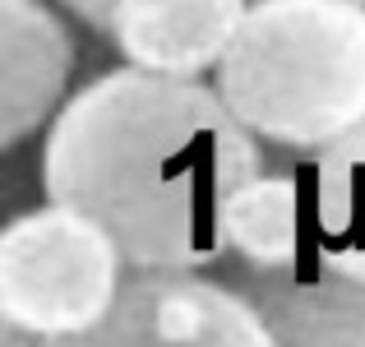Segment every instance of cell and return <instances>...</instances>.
<instances>
[{"mask_svg": "<svg viewBox=\"0 0 365 347\" xmlns=\"http://www.w3.org/2000/svg\"><path fill=\"white\" fill-rule=\"evenodd\" d=\"M217 278L245 292L277 347H365V278L314 255L292 268H245L222 259Z\"/></svg>", "mask_w": 365, "mask_h": 347, "instance_id": "obj_5", "label": "cell"}, {"mask_svg": "<svg viewBox=\"0 0 365 347\" xmlns=\"http://www.w3.org/2000/svg\"><path fill=\"white\" fill-rule=\"evenodd\" d=\"M42 347H277L245 292L208 268H134L93 329Z\"/></svg>", "mask_w": 365, "mask_h": 347, "instance_id": "obj_4", "label": "cell"}, {"mask_svg": "<svg viewBox=\"0 0 365 347\" xmlns=\"http://www.w3.org/2000/svg\"><path fill=\"white\" fill-rule=\"evenodd\" d=\"M255 0H116L111 46L125 65L180 79L217 74Z\"/></svg>", "mask_w": 365, "mask_h": 347, "instance_id": "obj_7", "label": "cell"}, {"mask_svg": "<svg viewBox=\"0 0 365 347\" xmlns=\"http://www.w3.org/2000/svg\"><path fill=\"white\" fill-rule=\"evenodd\" d=\"M361 5H365V0H361Z\"/></svg>", "mask_w": 365, "mask_h": 347, "instance_id": "obj_11", "label": "cell"}, {"mask_svg": "<svg viewBox=\"0 0 365 347\" xmlns=\"http://www.w3.org/2000/svg\"><path fill=\"white\" fill-rule=\"evenodd\" d=\"M65 9H70L79 24L98 28V33H107L111 28V9H116V0H61Z\"/></svg>", "mask_w": 365, "mask_h": 347, "instance_id": "obj_10", "label": "cell"}, {"mask_svg": "<svg viewBox=\"0 0 365 347\" xmlns=\"http://www.w3.org/2000/svg\"><path fill=\"white\" fill-rule=\"evenodd\" d=\"M310 250L305 181L296 171H259L227 204V259L245 268H292Z\"/></svg>", "mask_w": 365, "mask_h": 347, "instance_id": "obj_9", "label": "cell"}, {"mask_svg": "<svg viewBox=\"0 0 365 347\" xmlns=\"http://www.w3.org/2000/svg\"><path fill=\"white\" fill-rule=\"evenodd\" d=\"M74 37L46 0H0V144L19 149L70 102Z\"/></svg>", "mask_w": 365, "mask_h": 347, "instance_id": "obj_6", "label": "cell"}, {"mask_svg": "<svg viewBox=\"0 0 365 347\" xmlns=\"http://www.w3.org/2000/svg\"><path fill=\"white\" fill-rule=\"evenodd\" d=\"M130 259L88 213L46 199L0 231V320L37 343L83 333L116 306Z\"/></svg>", "mask_w": 365, "mask_h": 347, "instance_id": "obj_3", "label": "cell"}, {"mask_svg": "<svg viewBox=\"0 0 365 347\" xmlns=\"http://www.w3.org/2000/svg\"><path fill=\"white\" fill-rule=\"evenodd\" d=\"M264 158L217 84L120 65L46 125L42 190L107 227L130 268H217L227 204Z\"/></svg>", "mask_w": 365, "mask_h": 347, "instance_id": "obj_1", "label": "cell"}, {"mask_svg": "<svg viewBox=\"0 0 365 347\" xmlns=\"http://www.w3.org/2000/svg\"><path fill=\"white\" fill-rule=\"evenodd\" d=\"M301 181L310 208L305 255L365 278V125L310 153Z\"/></svg>", "mask_w": 365, "mask_h": 347, "instance_id": "obj_8", "label": "cell"}, {"mask_svg": "<svg viewBox=\"0 0 365 347\" xmlns=\"http://www.w3.org/2000/svg\"><path fill=\"white\" fill-rule=\"evenodd\" d=\"M213 84L268 149L310 158L365 125V5L255 0Z\"/></svg>", "mask_w": 365, "mask_h": 347, "instance_id": "obj_2", "label": "cell"}]
</instances>
